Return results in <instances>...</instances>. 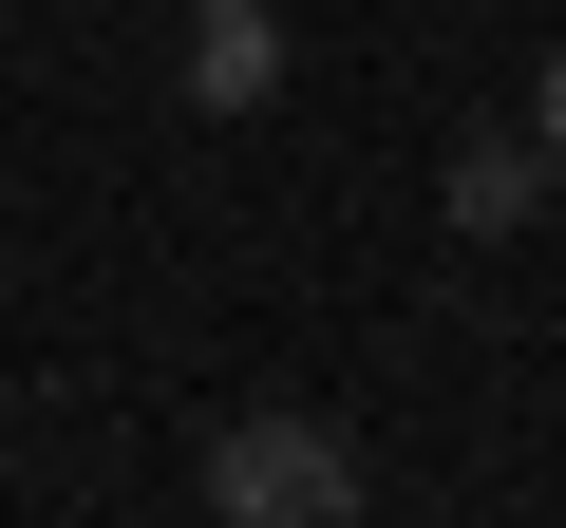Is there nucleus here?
Listing matches in <instances>:
<instances>
[{"label":"nucleus","instance_id":"1","mask_svg":"<svg viewBox=\"0 0 566 528\" xmlns=\"http://www.w3.org/2000/svg\"><path fill=\"white\" fill-rule=\"evenodd\" d=\"M208 509H227V528H340V509H359V453H340L322 415H227Z\"/></svg>","mask_w":566,"mask_h":528},{"label":"nucleus","instance_id":"2","mask_svg":"<svg viewBox=\"0 0 566 528\" xmlns=\"http://www.w3.org/2000/svg\"><path fill=\"white\" fill-rule=\"evenodd\" d=\"M528 189H547V151H528V133H472V151H453V226H472V245H491V226H528Z\"/></svg>","mask_w":566,"mask_h":528},{"label":"nucleus","instance_id":"4","mask_svg":"<svg viewBox=\"0 0 566 528\" xmlns=\"http://www.w3.org/2000/svg\"><path fill=\"white\" fill-rule=\"evenodd\" d=\"M528 151H547V189H566V57L528 76Z\"/></svg>","mask_w":566,"mask_h":528},{"label":"nucleus","instance_id":"3","mask_svg":"<svg viewBox=\"0 0 566 528\" xmlns=\"http://www.w3.org/2000/svg\"><path fill=\"white\" fill-rule=\"evenodd\" d=\"M189 76H208V114H245V95L283 76V20H245V0H208V39H189Z\"/></svg>","mask_w":566,"mask_h":528}]
</instances>
